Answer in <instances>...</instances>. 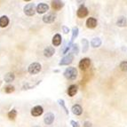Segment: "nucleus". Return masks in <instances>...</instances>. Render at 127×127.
I'll use <instances>...</instances> for the list:
<instances>
[{"label":"nucleus","instance_id":"nucleus-30","mask_svg":"<svg viewBox=\"0 0 127 127\" xmlns=\"http://www.w3.org/2000/svg\"><path fill=\"white\" fill-rule=\"evenodd\" d=\"M62 30H63L64 34H68L69 32V29L68 27H66V26H62Z\"/></svg>","mask_w":127,"mask_h":127},{"label":"nucleus","instance_id":"nucleus-28","mask_svg":"<svg viewBox=\"0 0 127 127\" xmlns=\"http://www.w3.org/2000/svg\"><path fill=\"white\" fill-rule=\"evenodd\" d=\"M72 53H76V54H78V45L77 44H75L72 46Z\"/></svg>","mask_w":127,"mask_h":127},{"label":"nucleus","instance_id":"nucleus-20","mask_svg":"<svg viewBox=\"0 0 127 127\" xmlns=\"http://www.w3.org/2000/svg\"><path fill=\"white\" fill-rule=\"evenodd\" d=\"M82 45H83V48H82V51L83 53H86L88 51V48H89V42L87 41V39L85 38H83L82 39Z\"/></svg>","mask_w":127,"mask_h":127},{"label":"nucleus","instance_id":"nucleus-18","mask_svg":"<svg viewBox=\"0 0 127 127\" xmlns=\"http://www.w3.org/2000/svg\"><path fill=\"white\" fill-rule=\"evenodd\" d=\"M101 45V40H100V37H94L93 40L91 41V45L93 48H97V47H100Z\"/></svg>","mask_w":127,"mask_h":127},{"label":"nucleus","instance_id":"nucleus-9","mask_svg":"<svg viewBox=\"0 0 127 127\" xmlns=\"http://www.w3.org/2000/svg\"><path fill=\"white\" fill-rule=\"evenodd\" d=\"M44 109L41 106H36L31 109V115L33 117H39L43 114Z\"/></svg>","mask_w":127,"mask_h":127},{"label":"nucleus","instance_id":"nucleus-1","mask_svg":"<svg viewBox=\"0 0 127 127\" xmlns=\"http://www.w3.org/2000/svg\"><path fill=\"white\" fill-rule=\"evenodd\" d=\"M64 76H65L67 79H69V80H75L77 76V70L74 67H69V68H67L66 70L63 73Z\"/></svg>","mask_w":127,"mask_h":127},{"label":"nucleus","instance_id":"nucleus-5","mask_svg":"<svg viewBox=\"0 0 127 127\" xmlns=\"http://www.w3.org/2000/svg\"><path fill=\"white\" fill-rule=\"evenodd\" d=\"M91 65V60L89 58H84L80 61L78 66L81 70H86Z\"/></svg>","mask_w":127,"mask_h":127},{"label":"nucleus","instance_id":"nucleus-31","mask_svg":"<svg viewBox=\"0 0 127 127\" xmlns=\"http://www.w3.org/2000/svg\"><path fill=\"white\" fill-rule=\"evenodd\" d=\"M33 127H40V126H38V125H36V126H33Z\"/></svg>","mask_w":127,"mask_h":127},{"label":"nucleus","instance_id":"nucleus-12","mask_svg":"<svg viewBox=\"0 0 127 127\" xmlns=\"http://www.w3.org/2000/svg\"><path fill=\"white\" fill-rule=\"evenodd\" d=\"M97 26V20L93 17H90L86 21V27L88 29H94Z\"/></svg>","mask_w":127,"mask_h":127},{"label":"nucleus","instance_id":"nucleus-26","mask_svg":"<svg viewBox=\"0 0 127 127\" xmlns=\"http://www.w3.org/2000/svg\"><path fill=\"white\" fill-rule=\"evenodd\" d=\"M119 68H121L122 71L127 72V62H122L119 65Z\"/></svg>","mask_w":127,"mask_h":127},{"label":"nucleus","instance_id":"nucleus-11","mask_svg":"<svg viewBox=\"0 0 127 127\" xmlns=\"http://www.w3.org/2000/svg\"><path fill=\"white\" fill-rule=\"evenodd\" d=\"M55 19H56V16L53 13H48L43 17V21L45 23H52L55 21Z\"/></svg>","mask_w":127,"mask_h":127},{"label":"nucleus","instance_id":"nucleus-8","mask_svg":"<svg viewBox=\"0 0 127 127\" xmlns=\"http://www.w3.org/2000/svg\"><path fill=\"white\" fill-rule=\"evenodd\" d=\"M54 118H55V117L53 113H47V114L45 116V117H44V122H45V125H50L53 123Z\"/></svg>","mask_w":127,"mask_h":127},{"label":"nucleus","instance_id":"nucleus-23","mask_svg":"<svg viewBox=\"0 0 127 127\" xmlns=\"http://www.w3.org/2000/svg\"><path fill=\"white\" fill-rule=\"evenodd\" d=\"M73 42H71V41H69V42L67 44V45L64 46V48H63V50H62V53L63 54H66V53H68V51H69L70 49H72V46H73Z\"/></svg>","mask_w":127,"mask_h":127},{"label":"nucleus","instance_id":"nucleus-29","mask_svg":"<svg viewBox=\"0 0 127 127\" xmlns=\"http://www.w3.org/2000/svg\"><path fill=\"white\" fill-rule=\"evenodd\" d=\"M70 124H71L72 127H80L79 124L77 123V122H76V121H74V120H71V121H70Z\"/></svg>","mask_w":127,"mask_h":127},{"label":"nucleus","instance_id":"nucleus-25","mask_svg":"<svg viewBox=\"0 0 127 127\" xmlns=\"http://www.w3.org/2000/svg\"><path fill=\"white\" fill-rule=\"evenodd\" d=\"M58 103L60 104V106L62 107V108H63L64 110H65V113H66V114L68 115V108H67V107H66L64 100H62V99H60V100H58Z\"/></svg>","mask_w":127,"mask_h":127},{"label":"nucleus","instance_id":"nucleus-4","mask_svg":"<svg viewBox=\"0 0 127 127\" xmlns=\"http://www.w3.org/2000/svg\"><path fill=\"white\" fill-rule=\"evenodd\" d=\"M73 60H74V55H73L72 53H69L68 54L65 55V56L61 60V62H59V65L60 66L69 65V64L72 63Z\"/></svg>","mask_w":127,"mask_h":127},{"label":"nucleus","instance_id":"nucleus-13","mask_svg":"<svg viewBox=\"0 0 127 127\" xmlns=\"http://www.w3.org/2000/svg\"><path fill=\"white\" fill-rule=\"evenodd\" d=\"M55 53V50L53 46H47L46 48L44 50V55H45V57L49 58V57H52Z\"/></svg>","mask_w":127,"mask_h":127},{"label":"nucleus","instance_id":"nucleus-24","mask_svg":"<svg viewBox=\"0 0 127 127\" xmlns=\"http://www.w3.org/2000/svg\"><path fill=\"white\" fill-rule=\"evenodd\" d=\"M16 117H17V111H16V109H12L8 113V117L11 120H14L16 118Z\"/></svg>","mask_w":127,"mask_h":127},{"label":"nucleus","instance_id":"nucleus-16","mask_svg":"<svg viewBox=\"0 0 127 127\" xmlns=\"http://www.w3.org/2000/svg\"><path fill=\"white\" fill-rule=\"evenodd\" d=\"M77 90H78V88H77V86L76 85H71L68 89V96H70V97L75 96L76 94V93H77Z\"/></svg>","mask_w":127,"mask_h":127},{"label":"nucleus","instance_id":"nucleus-10","mask_svg":"<svg viewBox=\"0 0 127 127\" xmlns=\"http://www.w3.org/2000/svg\"><path fill=\"white\" fill-rule=\"evenodd\" d=\"M49 9V6L45 3H40V4H37L36 6V12L38 13H45V12H47Z\"/></svg>","mask_w":127,"mask_h":127},{"label":"nucleus","instance_id":"nucleus-21","mask_svg":"<svg viewBox=\"0 0 127 127\" xmlns=\"http://www.w3.org/2000/svg\"><path fill=\"white\" fill-rule=\"evenodd\" d=\"M117 25L118 27H125L126 25V19H125V17H124V16L119 17L117 21Z\"/></svg>","mask_w":127,"mask_h":127},{"label":"nucleus","instance_id":"nucleus-22","mask_svg":"<svg viewBox=\"0 0 127 127\" xmlns=\"http://www.w3.org/2000/svg\"><path fill=\"white\" fill-rule=\"evenodd\" d=\"M78 33H79V30L77 27H73L72 29V36H71V42H74V40L78 36Z\"/></svg>","mask_w":127,"mask_h":127},{"label":"nucleus","instance_id":"nucleus-17","mask_svg":"<svg viewBox=\"0 0 127 127\" xmlns=\"http://www.w3.org/2000/svg\"><path fill=\"white\" fill-rule=\"evenodd\" d=\"M9 24V19L7 16L3 15L0 17V27L1 28H5Z\"/></svg>","mask_w":127,"mask_h":127},{"label":"nucleus","instance_id":"nucleus-27","mask_svg":"<svg viewBox=\"0 0 127 127\" xmlns=\"http://www.w3.org/2000/svg\"><path fill=\"white\" fill-rule=\"evenodd\" d=\"M13 91H14V86H13V85H7L4 87V92L6 93H11Z\"/></svg>","mask_w":127,"mask_h":127},{"label":"nucleus","instance_id":"nucleus-6","mask_svg":"<svg viewBox=\"0 0 127 127\" xmlns=\"http://www.w3.org/2000/svg\"><path fill=\"white\" fill-rule=\"evenodd\" d=\"M88 13H89L88 9L85 6H84V5H81L78 8V10H77V12H76V15H77V17H79V18L86 17L87 15H88Z\"/></svg>","mask_w":127,"mask_h":127},{"label":"nucleus","instance_id":"nucleus-15","mask_svg":"<svg viewBox=\"0 0 127 127\" xmlns=\"http://www.w3.org/2000/svg\"><path fill=\"white\" fill-rule=\"evenodd\" d=\"M71 110H72L73 114L76 115V116H80V115L83 113L82 107H81L80 105H78V104H76V105H74V106L72 107V108H71Z\"/></svg>","mask_w":127,"mask_h":127},{"label":"nucleus","instance_id":"nucleus-19","mask_svg":"<svg viewBox=\"0 0 127 127\" xmlns=\"http://www.w3.org/2000/svg\"><path fill=\"white\" fill-rule=\"evenodd\" d=\"M14 77H15V76H14V74H13V73L9 72V73H7L5 76H4V79L6 83H11V82H13V81L14 80Z\"/></svg>","mask_w":127,"mask_h":127},{"label":"nucleus","instance_id":"nucleus-7","mask_svg":"<svg viewBox=\"0 0 127 127\" xmlns=\"http://www.w3.org/2000/svg\"><path fill=\"white\" fill-rule=\"evenodd\" d=\"M51 5L52 8L54 11H60L64 6V3L62 1H59V0H55V1H52Z\"/></svg>","mask_w":127,"mask_h":127},{"label":"nucleus","instance_id":"nucleus-3","mask_svg":"<svg viewBox=\"0 0 127 127\" xmlns=\"http://www.w3.org/2000/svg\"><path fill=\"white\" fill-rule=\"evenodd\" d=\"M41 68H42V67H41L40 63H38V62H33V63H31L29 66L28 71L31 75H36L40 72Z\"/></svg>","mask_w":127,"mask_h":127},{"label":"nucleus","instance_id":"nucleus-14","mask_svg":"<svg viewBox=\"0 0 127 127\" xmlns=\"http://www.w3.org/2000/svg\"><path fill=\"white\" fill-rule=\"evenodd\" d=\"M62 36L60 34H55L54 36H53V41H52V43H53V45H54V46H59L61 44H62Z\"/></svg>","mask_w":127,"mask_h":127},{"label":"nucleus","instance_id":"nucleus-2","mask_svg":"<svg viewBox=\"0 0 127 127\" xmlns=\"http://www.w3.org/2000/svg\"><path fill=\"white\" fill-rule=\"evenodd\" d=\"M24 13L28 16H32V15H34L36 12V4L34 3H30V4H26L25 6H24Z\"/></svg>","mask_w":127,"mask_h":127}]
</instances>
